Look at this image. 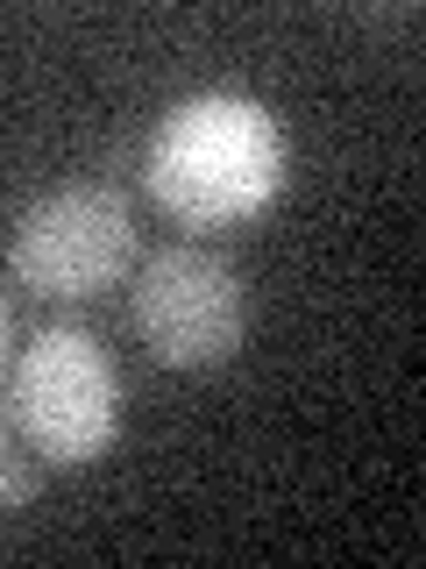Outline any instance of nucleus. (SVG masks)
Returning a JSON list of instances; mask_svg holds the SVG:
<instances>
[{"label":"nucleus","instance_id":"f257e3e1","mask_svg":"<svg viewBox=\"0 0 426 569\" xmlns=\"http://www.w3.org/2000/svg\"><path fill=\"white\" fill-rule=\"evenodd\" d=\"M292 178V142L284 121L248 93H185L164 107L142 150V186L150 200L185 228H235L256 221Z\"/></svg>","mask_w":426,"mask_h":569},{"label":"nucleus","instance_id":"f03ea898","mask_svg":"<svg viewBox=\"0 0 426 569\" xmlns=\"http://www.w3.org/2000/svg\"><path fill=\"white\" fill-rule=\"evenodd\" d=\"M14 427L58 470H85L121 441V370L85 328H43L8 378Z\"/></svg>","mask_w":426,"mask_h":569},{"label":"nucleus","instance_id":"7ed1b4c3","mask_svg":"<svg viewBox=\"0 0 426 569\" xmlns=\"http://www.w3.org/2000/svg\"><path fill=\"white\" fill-rule=\"evenodd\" d=\"M129 263H135V213L100 178L50 186L14 213L8 271L36 299H93L129 278Z\"/></svg>","mask_w":426,"mask_h":569},{"label":"nucleus","instance_id":"20e7f679","mask_svg":"<svg viewBox=\"0 0 426 569\" xmlns=\"http://www.w3.org/2000/svg\"><path fill=\"white\" fill-rule=\"evenodd\" d=\"M129 320L142 335V349L171 370H213L242 349L248 307H242V278L227 257H213L200 242L156 249L129 284Z\"/></svg>","mask_w":426,"mask_h":569},{"label":"nucleus","instance_id":"39448f33","mask_svg":"<svg viewBox=\"0 0 426 569\" xmlns=\"http://www.w3.org/2000/svg\"><path fill=\"white\" fill-rule=\"evenodd\" d=\"M22 491H29V477H22V462L8 456V427H0V512H8Z\"/></svg>","mask_w":426,"mask_h":569},{"label":"nucleus","instance_id":"423d86ee","mask_svg":"<svg viewBox=\"0 0 426 569\" xmlns=\"http://www.w3.org/2000/svg\"><path fill=\"white\" fill-rule=\"evenodd\" d=\"M0 356H8V299H0Z\"/></svg>","mask_w":426,"mask_h":569}]
</instances>
